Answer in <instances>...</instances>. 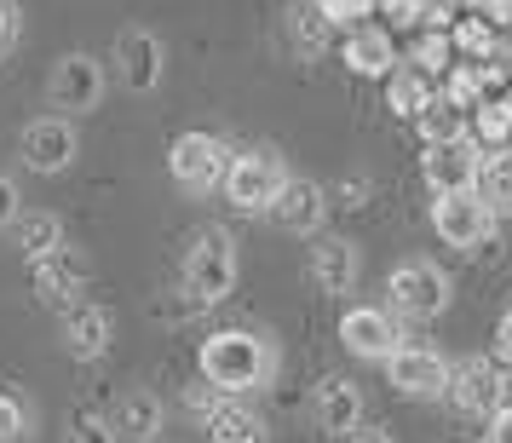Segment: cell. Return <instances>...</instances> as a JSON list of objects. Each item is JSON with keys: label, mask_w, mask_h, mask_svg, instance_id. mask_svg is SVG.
<instances>
[{"label": "cell", "mask_w": 512, "mask_h": 443, "mask_svg": "<svg viewBox=\"0 0 512 443\" xmlns=\"http://www.w3.org/2000/svg\"><path fill=\"white\" fill-rule=\"evenodd\" d=\"M202 386L219 397H248L277 374V346L259 328H213L202 351H196Z\"/></svg>", "instance_id": "obj_1"}, {"label": "cell", "mask_w": 512, "mask_h": 443, "mask_svg": "<svg viewBox=\"0 0 512 443\" xmlns=\"http://www.w3.org/2000/svg\"><path fill=\"white\" fill-rule=\"evenodd\" d=\"M179 288H185V305L196 311H213V305L231 300L236 288V242L225 225H196L185 236V254H179Z\"/></svg>", "instance_id": "obj_2"}, {"label": "cell", "mask_w": 512, "mask_h": 443, "mask_svg": "<svg viewBox=\"0 0 512 443\" xmlns=\"http://www.w3.org/2000/svg\"><path fill=\"white\" fill-rule=\"evenodd\" d=\"M282 185H288L282 156L265 150V144H254V150H231V167H225V185L219 190H225V202H231L236 213H271Z\"/></svg>", "instance_id": "obj_3"}, {"label": "cell", "mask_w": 512, "mask_h": 443, "mask_svg": "<svg viewBox=\"0 0 512 443\" xmlns=\"http://www.w3.org/2000/svg\"><path fill=\"white\" fill-rule=\"evenodd\" d=\"M443 305H449L443 265H432V259H403V265H392V277H386V311L392 317H403V323H432V317H443Z\"/></svg>", "instance_id": "obj_4"}, {"label": "cell", "mask_w": 512, "mask_h": 443, "mask_svg": "<svg viewBox=\"0 0 512 443\" xmlns=\"http://www.w3.org/2000/svg\"><path fill=\"white\" fill-rule=\"evenodd\" d=\"M225 167H231V144L219 139V133H208V127H190V133H179V139L167 144V173L190 196L219 190L225 185Z\"/></svg>", "instance_id": "obj_5"}, {"label": "cell", "mask_w": 512, "mask_h": 443, "mask_svg": "<svg viewBox=\"0 0 512 443\" xmlns=\"http://www.w3.org/2000/svg\"><path fill=\"white\" fill-rule=\"evenodd\" d=\"M104 87H110V70L98 64L93 52H64V58L52 64L47 98H52L58 116H87V110H98Z\"/></svg>", "instance_id": "obj_6"}, {"label": "cell", "mask_w": 512, "mask_h": 443, "mask_svg": "<svg viewBox=\"0 0 512 443\" xmlns=\"http://www.w3.org/2000/svg\"><path fill=\"white\" fill-rule=\"evenodd\" d=\"M495 219H501V208H489L478 190H466V196H432V231L449 248H461V254L484 248L489 236H495Z\"/></svg>", "instance_id": "obj_7"}, {"label": "cell", "mask_w": 512, "mask_h": 443, "mask_svg": "<svg viewBox=\"0 0 512 443\" xmlns=\"http://www.w3.org/2000/svg\"><path fill=\"white\" fill-rule=\"evenodd\" d=\"M449 357L438 346H420V340H403V346L386 357V380H392L403 397H420V403H438L449 392Z\"/></svg>", "instance_id": "obj_8"}, {"label": "cell", "mask_w": 512, "mask_h": 443, "mask_svg": "<svg viewBox=\"0 0 512 443\" xmlns=\"http://www.w3.org/2000/svg\"><path fill=\"white\" fill-rule=\"evenodd\" d=\"M449 403L472 420H489L501 403H507V369L495 363V357H461L455 369H449Z\"/></svg>", "instance_id": "obj_9"}, {"label": "cell", "mask_w": 512, "mask_h": 443, "mask_svg": "<svg viewBox=\"0 0 512 443\" xmlns=\"http://www.w3.org/2000/svg\"><path fill=\"white\" fill-rule=\"evenodd\" d=\"M110 64H116V81H121L133 98L156 93V87H162V75H167L162 35H156V29H144V24L121 29V35H116V52H110Z\"/></svg>", "instance_id": "obj_10"}, {"label": "cell", "mask_w": 512, "mask_h": 443, "mask_svg": "<svg viewBox=\"0 0 512 443\" xmlns=\"http://www.w3.org/2000/svg\"><path fill=\"white\" fill-rule=\"evenodd\" d=\"M478 179H484V150L472 139L420 150V185L432 196H466V190H478Z\"/></svg>", "instance_id": "obj_11"}, {"label": "cell", "mask_w": 512, "mask_h": 443, "mask_svg": "<svg viewBox=\"0 0 512 443\" xmlns=\"http://www.w3.org/2000/svg\"><path fill=\"white\" fill-rule=\"evenodd\" d=\"M340 346L357 357V363H386L397 346H403V328L386 305H346L340 317Z\"/></svg>", "instance_id": "obj_12"}, {"label": "cell", "mask_w": 512, "mask_h": 443, "mask_svg": "<svg viewBox=\"0 0 512 443\" xmlns=\"http://www.w3.org/2000/svg\"><path fill=\"white\" fill-rule=\"evenodd\" d=\"M29 282H35V294L47 305H75L87 300V282H93V265H87V254L75 248V242H64V248H52L47 259H35L29 265Z\"/></svg>", "instance_id": "obj_13"}, {"label": "cell", "mask_w": 512, "mask_h": 443, "mask_svg": "<svg viewBox=\"0 0 512 443\" xmlns=\"http://www.w3.org/2000/svg\"><path fill=\"white\" fill-rule=\"evenodd\" d=\"M75 150H81V139H75L70 116H35L18 139V156H24L29 173H64L75 162Z\"/></svg>", "instance_id": "obj_14"}, {"label": "cell", "mask_w": 512, "mask_h": 443, "mask_svg": "<svg viewBox=\"0 0 512 443\" xmlns=\"http://www.w3.org/2000/svg\"><path fill=\"white\" fill-rule=\"evenodd\" d=\"M190 409H196V415H202V426H208V443H271L265 420H259L242 397L196 392V397H190Z\"/></svg>", "instance_id": "obj_15"}, {"label": "cell", "mask_w": 512, "mask_h": 443, "mask_svg": "<svg viewBox=\"0 0 512 443\" xmlns=\"http://www.w3.org/2000/svg\"><path fill=\"white\" fill-rule=\"evenodd\" d=\"M110 340H116L110 305H98V300L64 305V351H70L75 363H98V357L110 351Z\"/></svg>", "instance_id": "obj_16"}, {"label": "cell", "mask_w": 512, "mask_h": 443, "mask_svg": "<svg viewBox=\"0 0 512 443\" xmlns=\"http://www.w3.org/2000/svg\"><path fill=\"white\" fill-rule=\"evenodd\" d=\"M305 277L317 282L323 294H351L357 277H363L357 242H351V236H317V242H311V254H305Z\"/></svg>", "instance_id": "obj_17"}, {"label": "cell", "mask_w": 512, "mask_h": 443, "mask_svg": "<svg viewBox=\"0 0 512 443\" xmlns=\"http://www.w3.org/2000/svg\"><path fill=\"white\" fill-rule=\"evenodd\" d=\"M104 420H110V432H116V443H162V397L144 392V386H133V392H121L110 409H104Z\"/></svg>", "instance_id": "obj_18"}, {"label": "cell", "mask_w": 512, "mask_h": 443, "mask_svg": "<svg viewBox=\"0 0 512 443\" xmlns=\"http://www.w3.org/2000/svg\"><path fill=\"white\" fill-rule=\"evenodd\" d=\"M311 420H317V432L346 438V432L363 426V392L351 386L346 374H323V380H317V392H311Z\"/></svg>", "instance_id": "obj_19"}, {"label": "cell", "mask_w": 512, "mask_h": 443, "mask_svg": "<svg viewBox=\"0 0 512 443\" xmlns=\"http://www.w3.org/2000/svg\"><path fill=\"white\" fill-rule=\"evenodd\" d=\"M271 219H277L282 231H294V236H317L323 219H328V190L317 185V179H294V173H288L282 196L271 202Z\"/></svg>", "instance_id": "obj_20"}, {"label": "cell", "mask_w": 512, "mask_h": 443, "mask_svg": "<svg viewBox=\"0 0 512 443\" xmlns=\"http://www.w3.org/2000/svg\"><path fill=\"white\" fill-rule=\"evenodd\" d=\"M340 58H346L351 75H363V81H386V75L397 70V35H392V29H380V24L346 29Z\"/></svg>", "instance_id": "obj_21"}, {"label": "cell", "mask_w": 512, "mask_h": 443, "mask_svg": "<svg viewBox=\"0 0 512 443\" xmlns=\"http://www.w3.org/2000/svg\"><path fill=\"white\" fill-rule=\"evenodd\" d=\"M12 242H18V254L35 265V259H47L52 248H64V219L47 208H35V213H18L12 219Z\"/></svg>", "instance_id": "obj_22"}, {"label": "cell", "mask_w": 512, "mask_h": 443, "mask_svg": "<svg viewBox=\"0 0 512 443\" xmlns=\"http://www.w3.org/2000/svg\"><path fill=\"white\" fill-rule=\"evenodd\" d=\"M449 47H455V58L461 64H489V58H501V29H489L478 12H461L455 24H449Z\"/></svg>", "instance_id": "obj_23"}, {"label": "cell", "mask_w": 512, "mask_h": 443, "mask_svg": "<svg viewBox=\"0 0 512 443\" xmlns=\"http://www.w3.org/2000/svg\"><path fill=\"white\" fill-rule=\"evenodd\" d=\"M415 127H420V144H461V139H472V110L432 93V104L415 116Z\"/></svg>", "instance_id": "obj_24"}, {"label": "cell", "mask_w": 512, "mask_h": 443, "mask_svg": "<svg viewBox=\"0 0 512 443\" xmlns=\"http://www.w3.org/2000/svg\"><path fill=\"white\" fill-rule=\"evenodd\" d=\"M288 41H294V52H300V58H323V52H328L334 24L323 18V6H317V0H300V6L288 12Z\"/></svg>", "instance_id": "obj_25"}, {"label": "cell", "mask_w": 512, "mask_h": 443, "mask_svg": "<svg viewBox=\"0 0 512 443\" xmlns=\"http://www.w3.org/2000/svg\"><path fill=\"white\" fill-rule=\"evenodd\" d=\"M472 144H478L484 156L512 150V104L507 98H484V104L472 110Z\"/></svg>", "instance_id": "obj_26"}, {"label": "cell", "mask_w": 512, "mask_h": 443, "mask_svg": "<svg viewBox=\"0 0 512 443\" xmlns=\"http://www.w3.org/2000/svg\"><path fill=\"white\" fill-rule=\"evenodd\" d=\"M426 104H432V81H426V75H415V70H392L386 75V110H392V116L415 121Z\"/></svg>", "instance_id": "obj_27"}, {"label": "cell", "mask_w": 512, "mask_h": 443, "mask_svg": "<svg viewBox=\"0 0 512 443\" xmlns=\"http://www.w3.org/2000/svg\"><path fill=\"white\" fill-rule=\"evenodd\" d=\"M449 64H455V47H449V35H443V29H415V41H409V70L426 75V81H438Z\"/></svg>", "instance_id": "obj_28"}, {"label": "cell", "mask_w": 512, "mask_h": 443, "mask_svg": "<svg viewBox=\"0 0 512 443\" xmlns=\"http://www.w3.org/2000/svg\"><path fill=\"white\" fill-rule=\"evenodd\" d=\"M35 438V403L18 386H0V443H29Z\"/></svg>", "instance_id": "obj_29"}, {"label": "cell", "mask_w": 512, "mask_h": 443, "mask_svg": "<svg viewBox=\"0 0 512 443\" xmlns=\"http://www.w3.org/2000/svg\"><path fill=\"white\" fill-rule=\"evenodd\" d=\"M438 98H449V104H461V110H478L484 104V87H478V64H449L443 70V87H438Z\"/></svg>", "instance_id": "obj_30"}, {"label": "cell", "mask_w": 512, "mask_h": 443, "mask_svg": "<svg viewBox=\"0 0 512 443\" xmlns=\"http://www.w3.org/2000/svg\"><path fill=\"white\" fill-rule=\"evenodd\" d=\"M64 443H116V432H110L104 409H93V403H75L70 420H64Z\"/></svg>", "instance_id": "obj_31"}, {"label": "cell", "mask_w": 512, "mask_h": 443, "mask_svg": "<svg viewBox=\"0 0 512 443\" xmlns=\"http://www.w3.org/2000/svg\"><path fill=\"white\" fill-rule=\"evenodd\" d=\"M420 6L426 0H374V18H380V29H392V35H415L420 29Z\"/></svg>", "instance_id": "obj_32"}, {"label": "cell", "mask_w": 512, "mask_h": 443, "mask_svg": "<svg viewBox=\"0 0 512 443\" xmlns=\"http://www.w3.org/2000/svg\"><path fill=\"white\" fill-rule=\"evenodd\" d=\"M334 29H363L374 18V0H317Z\"/></svg>", "instance_id": "obj_33"}, {"label": "cell", "mask_w": 512, "mask_h": 443, "mask_svg": "<svg viewBox=\"0 0 512 443\" xmlns=\"http://www.w3.org/2000/svg\"><path fill=\"white\" fill-rule=\"evenodd\" d=\"M24 213V196H18V185L0 173V231H12V219Z\"/></svg>", "instance_id": "obj_34"}, {"label": "cell", "mask_w": 512, "mask_h": 443, "mask_svg": "<svg viewBox=\"0 0 512 443\" xmlns=\"http://www.w3.org/2000/svg\"><path fill=\"white\" fill-rule=\"evenodd\" d=\"M484 443H512V397L484 420Z\"/></svg>", "instance_id": "obj_35"}, {"label": "cell", "mask_w": 512, "mask_h": 443, "mask_svg": "<svg viewBox=\"0 0 512 443\" xmlns=\"http://www.w3.org/2000/svg\"><path fill=\"white\" fill-rule=\"evenodd\" d=\"M472 12H478L489 29H507L512 24V0H472Z\"/></svg>", "instance_id": "obj_36"}, {"label": "cell", "mask_w": 512, "mask_h": 443, "mask_svg": "<svg viewBox=\"0 0 512 443\" xmlns=\"http://www.w3.org/2000/svg\"><path fill=\"white\" fill-rule=\"evenodd\" d=\"M495 363H501V369H512V311L495 323Z\"/></svg>", "instance_id": "obj_37"}, {"label": "cell", "mask_w": 512, "mask_h": 443, "mask_svg": "<svg viewBox=\"0 0 512 443\" xmlns=\"http://www.w3.org/2000/svg\"><path fill=\"white\" fill-rule=\"evenodd\" d=\"M363 196H369V185L363 179H346L340 185V208H363Z\"/></svg>", "instance_id": "obj_38"}, {"label": "cell", "mask_w": 512, "mask_h": 443, "mask_svg": "<svg viewBox=\"0 0 512 443\" xmlns=\"http://www.w3.org/2000/svg\"><path fill=\"white\" fill-rule=\"evenodd\" d=\"M340 443H392V438H386V432H363V426H357V432H346Z\"/></svg>", "instance_id": "obj_39"}, {"label": "cell", "mask_w": 512, "mask_h": 443, "mask_svg": "<svg viewBox=\"0 0 512 443\" xmlns=\"http://www.w3.org/2000/svg\"><path fill=\"white\" fill-rule=\"evenodd\" d=\"M6 41H12V6L0 0V52H6Z\"/></svg>", "instance_id": "obj_40"}, {"label": "cell", "mask_w": 512, "mask_h": 443, "mask_svg": "<svg viewBox=\"0 0 512 443\" xmlns=\"http://www.w3.org/2000/svg\"><path fill=\"white\" fill-rule=\"evenodd\" d=\"M449 6H455V12H472V0H449Z\"/></svg>", "instance_id": "obj_41"}, {"label": "cell", "mask_w": 512, "mask_h": 443, "mask_svg": "<svg viewBox=\"0 0 512 443\" xmlns=\"http://www.w3.org/2000/svg\"><path fill=\"white\" fill-rule=\"evenodd\" d=\"M501 58H507V64H512V41H507V47H501Z\"/></svg>", "instance_id": "obj_42"}]
</instances>
